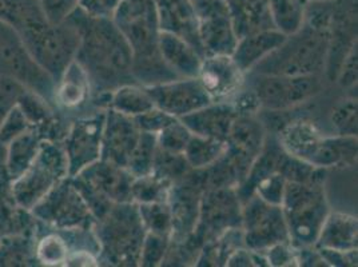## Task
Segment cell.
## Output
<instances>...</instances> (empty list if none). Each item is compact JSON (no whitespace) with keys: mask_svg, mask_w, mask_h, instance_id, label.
<instances>
[{"mask_svg":"<svg viewBox=\"0 0 358 267\" xmlns=\"http://www.w3.org/2000/svg\"><path fill=\"white\" fill-rule=\"evenodd\" d=\"M154 107L155 104L152 102L148 89L138 83L123 85L114 89L108 95L107 101V108H113L131 118L141 115Z\"/></svg>","mask_w":358,"mask_h":267,"instance_id":"obj_30","label":"cell"},{"mask_svg":"<svg viewBox=\"0 0 358 267\" xmlns=\"http://www.w3.org/2000/svg\"><path fill=\"white\" fill-rule=\"evenodd\" d=\"M54 107L69 120L98 110L92 103L89 76L75 60L55 85Z\"/></svg>","mask_w":358,"mask_h":267,"instance_id":"obj_19","label":"cell"},{"mask_svg":"<svg viewBox=\"0 0 358 267\" xmlns=\"http://www.w3.org/2000/svg\"><path fill=\"white\" fill-rule=\"evenodd\" d=\"M32 129L34 127L31 126L30 122L23 114L22 108L16 104L0 124V145L6 147L17 135L26 133Z\"/></svg>","mask_w":358,"mask_h":267,"instance_id":"obj_41","label":"cell"},{"mask_svg":"<svg viewBox=\"0 0 358 267\" xmlns=\"http://www.w3.org/2000/svg\"><path fill=\"white\" fill-rule=\"evenodd\" d=\"M138 210L148 233L171 238L173 218L169 202L141 203Z\"/></svg>","mask_w":358,"mask_h":267,"instance_id":"obj_34","label":"cell"},{"mask_svg":"<svg viewBox=\"0 0 358 267\" xmlns=\"http://www.w3.org/2000/svg\"><path fill=\"white\" fill-rule=\"evenodd\" d=\"M328 266H357V249L349 252H337L317 249Z\"/></svg>","mask_w":358,"mask_h":267,"instance_id":"obj_49","label":"cell"},{"mask_svg":"<svg viewBox=\"0 0 358 267\" xmlns=\"http://www.w3.org/2000/svg\"><path fill=\"white\" fill-rule=\"evenodd\" d=\"M0 20L19 34L47 24L39 0H0Z\"/></svg>","mask_w":358,"mask_h":267,"instance_id":"obj_27","label":"cell"},{"mask_svg":"<svg viewBox=\"0 0 358 267\" xmlns=\"http://www.w3.org/2000/svg\"><path fill=\"white\" fill-rule=\"evenodd\" d=\"M24 87L13 79L0 78V124L7 114L15 107Z\"/></svg>","mask_w":358,"mask_h":267,"instance_id":"obj_44","label":"cell"},{"mask_svg":"<svg viewBox=\"0 0 358 267\" xmlns=\"http://www.w3.org/2000/svg\"><path fill=\"white\" fill-rule=\"evenodd\" d=\"M30 211L50 230L94 229L96 222L70 177L58 182Z\"/></svg>","mask_w":358,"mask_h":267,"instance_id":"obj_12","label":"cell"},{"mask_svg":"<svg viewBox=\"0 0 358 267\" xmlns=\"http://www.w3.org/2000/svg\"><path fill=\"white\" fill-rule=\"evenodd\" d=\"M237 115L230 103H210L179 119L194 135L226 142Z\"/></svg>","mask_w":358,"mask_h":267,"instance_id":"obj_22","label":"cell"},{"mask_svg":"<svg viewBox=\"0 0 358 267\" xmlns=\"http://www.w3.org/2000/svg\"><path fill=\"white\" fill-rule=\"evenodd\" d=\"M329 32L302 24L284 43L261 60L250 73L265 75H324L329 51Z\"/></svg>","mask_w":358,"mask_h":267,"instance_id":"obj_4","label":"cell"},{"mask_svg":"<svg viewBox=\"0 0 358 267\" xmlns=\"http://www.w3.org/2000/svg\"><path fill=\"white\" fill-rule=\"evenodd\" d=\"M157 8L161 31L176 34L187 41L195 50L206 57L201 43L194 7L192 0H152Z\"/></svg>","mask_w":358,"mask_h":267,"instance_id":"obj_21","label":"cell"},{"mask_svg":"<svg viewBox=\"0 0 358 267\" xmlns=\"http://www.w3.org/2000/svg\"><path fill=\"white\" fill-rule=\"evenodd\" d=\"M170 246V237L148 233L143 242L139 266H161Z\"/></svg>","mask_w":358,"mask_h":267,"instance_id":"obj_39","label":"cell"},{"mask_svg":"<svg viewBox=\"0 0 358 267\" xmlns=\"http://www.w3.org/2000/svg\"><path fill=\"white\" fill-rule=\"evenodd\" d=\"M286 179L280 173H271L259 179L254 186L253 194H257L259 198L266 201L271 205L282 203L284 198Z\"/></svg>","mask_w":358,"mask_h":267,"instance_id":"obj_40","label":"cell"},{"mask_svg":"<svg viewBox=\"0 0 358 267\" xmlns=\"http://www.w3.org/2000/svg\"><path fill=\"white\" fill-rule=\"evenodd\" d=\"M0 78L13 79L42 96L54 107L55 80L45 71L24 45L20 34L0 20ZM55 108V107H54Z\"/></svg>","mask_w":358,"mask_h":267,"instance_id":"obj_8","label":"cell"},{"mask_svg":"<svg viewBox=\"0 0 358 267\" xmlns=\"http://www.w3.org/2000/svg\"><path fill=\"white\" fill-rule=\"evenodd\" d=\"M134 122L139 127L141 131L145 133L157 134L162 131L166 126H169L171 122L176 120V117L164 113L162 110L154 107L149 111L134 117Z\"/></svg>","mask_w":358,"mask_h":267,"instance_id":"obj_42","label":"cell"},{"mask_svg":"<svg viewBox=\"0 0 358 267\" xmlns=\"http://www.w3.org/2000/svg\"><path fill=\"white\" fill-rule=\"evenodd\" d=\"M43 139L35 129L17 135L6 146V168L7 174L14 182L34 162Z\"/></svg>","mask_w":358,"mask_h":267,"instance_id":"obj_28","label":"cell"},{"mask_svg":"<svg viewBox=\"0 0 358 267\" xmlns=\"http://www.w3.org/2000/svg\"><path fill=\"white\" fill-rule=\"evenodd\" d=\"M357 45H355L346 59L343 60L340 73L336 79V82L343 89L357 86Z\"/></svg>","mask_w":358,"mask_h":267,"instance_id":"obj_48","label":"cell"},{"mask_svg":"<svg viewBox=\"0 0 358 267\" xmlns=\"http://www.w3.org/2000/svg\"><path fill=\"white\" fill-rule=\"evenodd\" d=\"M145 89L157 108L176 118H182L213 103L196 78H178L159 85L145 86Z\"/></svg>","mask_w":358,"mask_h":267,"instance_id":"obj_17","label":"cell"},{"mask_svg":"<svg viewBox=\"0 0 358 267\" xmlns=\"http://www.w3.org/2000/svg\"><path fill=\"white\" fill-rule=\"evenodd\" d=\"M134 178L126 167L99 159L71 179L98 221L114 205L133 202L131 185Z\"/></svg>","mask_w":358,"mask_h":267,"instance_id":"obj_6","label":"cell"},{"mask_svg":"<svg viewBox=\"0 0 358 267\" xmlns=\"http://www.w3.org/2000/svg\"><path fill=\"white\" fill-rule=\"evenodd\" d=\"M69 177V164L60 142L42 140L36 158L14 182L11 194L19 208L31 210L62 179Z\"/></svg>","mask_w":358,"mask_h":267,"instance_id":"obj_10","label":"cell"},{"mask_svg":"<svg viewBox=\"0 0 358 267\" xmlns=\"http://www.w3.org/2000/svg\"><path fill=\"white\" fill-rule=\"evenodd\" d=\"M157 147H158L157 135L142 131L127 164V170L134 177H142V175L150 174L152 171V164H154Z\"/></svg>","mask_w":358,"mask_h":267,"instance_id":"obj_36","label":"cell"},{"mask_svg":"<svg viewBox=\"0 0 358 267\" xmlns=\"http://www.w3.org/2000/svg\"><path fill=\"white\" fill-rule=\"evenodd\" d=\"M226 151V142L199 135H192L183 155L193 170L206 168L215 164Z\"/></svg>","mask_w":358,"mask_h":267,"instance_id":"obj_32","label":"cell"},{"mask_svg":"<svg viewBox=\"0 0 358 267\" xmlns=\"http://www.w3.org/2000/svg\"><path fill=\"white\" fill-rule=\"evenodd\" d=\"M69 17L80 34L75 62L89 76L92 103L96 108H107L108 95L114 89L136 83L130 45L113 19L92 17L79 8Z\"/></svg>","mask_w":358,"mask_h":267,"instance_id":"obj_1","label":"cell"},{"mask_svg":"<svg viewBox=\"0 0 358 267\" xmlns=\"http://www.w3.org/2000/svg\"><path fill=\"white\" fill-rule=\"evenodd\" d=\"M141 133L131 117L123 115L113 108H106L101 159L127 168Z\"/></svg>","mask_w":358,"mask_h":267,"instance_id":"obj_20","label":"cell"},{"mask_svg":"<svg viewBox=\"0 0 358 267\" xmlns=\"http://www.w3.org/2000/svg\"><path fill=\"white\" fill-rule=\"evenodd\" d=\"M173 182L150 173L142 177H135L131 185V199L135 203L167 202Z\"/></svg>","mask_w":358,"mask_h":267,"instance_id":"obj_33","label":"cell"},{"mask_svg":"<svg viewBox=\"0 0 358 267\" xmlns=\"http://www.w3.org/2000/svg\"><path fill=\"white\" fill-rule=\"evenodd\" d=\"M241 229L243 246L250 252H264L278 243L290 242L282 208L257 194L242 202Z\"/></svg>","mask_w":358,"mask_h":267,"instance_id":"obj_13","label":"cell"},{"mask_svg":"<svg viewBox=\"0 0 358 267\" xmlns=\"http://www.w3.org/2000/svg\"><path fill=\"white\" fill-rule=\"evenodd\" d=\"M122 0H78V8L92 17L113 19Z\"/></svg>","mask_w":358,"mask_h":267,"instance_id":"obj_46","label":"cell"},{"mask_svg":"<svg viewBox=\"0 0 358 267\" xmlns=\"http://www.w3.org/2000/svg\"><path fill=\"white\" fill-rule=\"evenodd\" d=\"M38 237L10 234L0 237V266H41L36 255Z\"/></svg>","mask_w":358,"mask_h":267,"instance_id":"obj_29","label":"cell"},{"mask_svg":"<svg viewBox=\"0 0 358 267\" xmlns=\"http://www.w3.org/2000/svg\"><path fill=\"white\" fill-rule=\"evenodd\" d=\"M198 34L206 55H231L238 36L226 0H192Z\"/></svg>","mask_w":358,"mask_h":267,"instance_id":"obj_16","label":"cell"},{"mask_svg":"<svg viewBox=\"0 0 358 267\" xmlns=\"http://www.w3.org/2000/svg\"><path fill=\"white\" fill-rule=\"evenodd\" d=\"M357 218L345 212L330 211L322 224L315 249L349 252L357 249Z\"/></svg>","mask_w":358,"mask_h":267,"instance_id":"obj_25","label":"cell"},{"mask_svg":"<svg viewBox=\"0 0 358 267\" xmlns=\"http://www.w3.org/2000/svg\"><path fill=\"white\" fill-rule=\"evenodd\" d=\"M31 57L55 80L73 63L80 45V34L74 22L67 17L59 24H50L20 34Z\"/></svg>","mask_w":358,"mask_h":267,"instance_id":"obj_7","label":"cell"},{"mask_svg":"<svg viewBox=\"0 0 358 267\" xmlns=\"http://www.w3.org/2000/svg\"><path fill=\"white\" fill-rule=\"evenodd\" d=\"M308 1H309V0H308Z\"/></svg>","mask_w":358,"mask_h":267,"instance_id":"obj_50","label":"cell"},{"mask_svg":"<svg viewBox=\"0 0 358 267\" xmlns=\"http://www.w3.org/2000/svg\"><path fill=\"white\" fill-rule=\"evenodd\" d=\"M159 52L166 66L178 78H196L203 57L187 41L161 31Z\"/></svg>","mask_w":358,"mask_h":267,"instance_id":"obj_24","label":"cell"},{"mask_svg":"<svg viewBox=\"0 0 358 267\" xmlns=\"http://www.w3.org/2000/svg\"><path fill=\"white\" fill-rule=\"evenodd\" d=\"M330 123L334 135L357 136V98H343L333 107Z\"/></svg>","mask_w":358,"mask_h":267,"instance_id":"obj_37","label":"cell"},{"mask_svg":"<svg viewBox=\"0 0 358 267\" xmlns=\"http://www.w3.org/2000/svg\"><path fill=\"white\" fill-rule=\"evenodd\" d=\"M287 35L277 29L258 31L239 38L231 54L239 68L248 74L254 67L284 43Z\"/></svg>","mask_w":358,"mask_h":267,"instance_id":"obj_23","label":"cell"},{"mask_svg":"<svg viewBox=\"0 0 358 267\" xmlns=\"http://www.w3.org/2000/svg\"><path fill=\"white\" fill-rule=\"evenodd\" d=\"M226 3L238 39L253 32L274 29L268 0H226Z\"/></svg>","mask_w":358,"mask_h":267,"instance_id":"obj_26","label":"cell"},{"mask_svg":"<svg viewBox=\"0 0 358 267\" xmlns=\"http://www.w3.org/2000/svg\"><path fill=\"white\" fill-rule=\"evenodd\" d=\"M133 52V75L138 85L154 86L178 79L159 52V22L152 0H122L113 15Z\"/></svg>","mask_w":358,"mask_h":267,"instance_id":"obj_2","label":"cell"},{"mask_svg":"<svg viewBox=\"0 0 358 267\" xmlns=\"http://www.w3.org/2000/svg\"><path fill=\"white\" fill-rule=\"evenodd\" d=\"M99 242L98 265L139 266L148 230L135 202L117 203L94 224Z\"/></svg>","mask_w":358,"mask_h":267,"instance_id":"obj_3","label":"cell"},{"mask_svg":"<svg viewBox=\"0 0 358 267\" xmlns=\"http://www.w3.org/2000/svg\"><path fill=\"white\" fill-rule=\"evenodd\" d=\"M193 168L189 166L183 154L171 152L167 150L157 147L152 171L155 175L171 180L173 183L183 178Z\"/></svg>","mask_w":358,"mask_h":267,"instance_id":"obj_35","label":"cell"},{"mask_svg":"<svg viewBox=\"0 0 358 267\" xmlns=\"http://www.w3.org/2000/svg\"><path fill=\"white\" fill-rule=\"evenodd\" d=\"M242 224V202L234 187L208 189L202 194L194 233L182 242L190 252H201L205 243Z\"/></svg>","mask_w":358,"mask_h":267,"instance_id":"obj_11","label":"cell"},{"mask_svg":"<svg viewBox=\"0 0 358 267\" xmlns=\"http://www.w3.org/2000/svg\"><path fill=\"white\" fill-rule=\"evenodd\" d=\"M192 135L193 134L182 123V120L177 118L157 134V143L161 149L183 154Z\"/></svg>","mask_w":358,"mask_h":267,"instance_id":"obj_38","label":"cell"},{"mask_svg":"<svg viewBox=\"0 0 358 267\" xmlns=\"http://www.w3.org/2000/svg\"><path fill=\"white\" fill-rule=\"evenodd\" d=\"M268 266H299L297 249L290 243H278L262 252Z\"/></svg>","mask_w":358,"mask_h":267,"instance_id":"obj_45","label":"cell"},{"mask_svg":"<svg viewBox=\"0 0 358 267\" xmlns=\"http://www.w3.org/2000/svg\"><path fill=\"white\" fill-rule=\"evenodd\" d=\"M230 104L234 107L238 115H258V113L262 110L253 89L246 86H243V89L233 98Z\"/></svg>","mask_w":358,"mask_h":267,"instance_id":"obj_47","label":"cell"},{"mask_svg":"<svg viewBox=\"0 0 358 267\" xmlns=\"http://www.w3.org/2000/svg\"><path fill=\"white\" fill-rule=\"evenodd\" d=\"M268 131L257 115H237L226 139L224 159L237 180V187L248 177L264 149Z\"/></svg>","mask_w":358,"mask_h":267,"instance_id":"obj_15","label":"cell"},{"mask_svg":"<svg viewBox=\"0 0 358 267\" xmlns=\"http://www.w3.org/2000/svg\"><path fill=\"white\" fill-rule=\"evenodd\" d=\"M308 0H268L274 29L292 35L302 27Z\"/></svg>","mask_w":358,"mask_h":267,"instance_id":"obj_31","label":"cell"},{"mask_svg":"<svg viewBox=\"0 0 358 267\" xmlns=\"http://www.w3.org/2000/svg\"><path fill=\"white\" fill-rule=\"evenodd\" d=\"M50 24H59L78 8V0H39Z\"/></svg>","mask_w":358,"mask_h":267,"instance_id":"obj_43","label":"cell"},{"mask_svg":"<svg viewBox=\"0 0 358 267\" xmlns=\"http://www.w3.org/2000/svg\"><path fill=\"white\" fill-rule=\"evenodd\" d=\"M324 75H265L248 73L245 86L253 89L261 108L284 113L314 99L324 91Z\"/></svg>","mask_w":358,"mask_h":267,"instance_id":"obj_9","label":"cell"},{"mask_svg":"<svg viewBox=\"0 0 358 267\" xmlns=\"http://www.w3.org/2000/svg\"><path fill=\"white\" fill-rule=\"evenodd\" d=\"M196 79L213 103H230L243 89L246 74L231 55L211 54L203 57Z\"/></svg>","mask_w":358,"mask_h":267,"instance_id":"obj_18","label":"cell"},{"mask_svg":"<svg viewBox=\"0 0 358 267\" xmlns=\"http://www.w3.org/2000/svg\"><path fill=\"white\" fill-rule=\"evenodd\" d=\"M325 178L308 182H286L281 208L290 243L296 249L314 247L330 208Z\"/></svg>","mask_w":358,"mask_h":267,"instance_id":"obj_5","label":"cell"},{"mask_svg":"<svg viewBox=\"0 0 358 267\" xmlns=\"http://www.w3.org/2000/svg\"><path fill=\"white\" fill-rule=\"evenodd\" d=\"M105 120L106 108H98L70 122L69 131L62 142L70 178L101 159Z\"/></svg>","mask_w":358,"mask_h":267,"instance_id":"obj_14","label":"cell"}]
</instances>
